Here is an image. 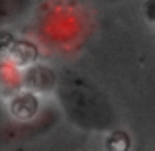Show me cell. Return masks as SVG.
<instances>
[{
	"label": "cell",
	"mask_w": 155,
	"mask_h": 151,
	"mask_svg": "<svg viewBox=\"0 0 155 151\" xmlns=\"http://www.w3.org/2000/svg\"><path fill=\"white\" fill-rule=\"evenodd\" d=\"M53 94L61 114L77 130L108 133L118 128L120 118L110 96L88 77L75 71L61 73Z\"/></svg>",
	"instance_id": "6da1fadb"
},
{
	"label": "cell",
	"mask_w": 155,
	"mask_h": 151,
	"mask_svg": "<svg viewBox=\"0 0 155 151\" xmlns=\"http://www.w3.org/2000/svg\"><path fill=\"white\" fill-rule=\"evenodd\" d=\"M59 112L55 106H43V110L34 118L28 120H16V118H4L0 126V143L2 147L16 143H26L35 137L47 133L53 126L59 122Z\"/></svg>",
	"instance_id": "7a4b0ae2"
},
{
	"label": "cell",
	"mask_w": 155,
	"mask_h": 151,
	"mask_svg": "<svg viewBox=\"0 0 155 151\" xmlns=\"http://www.w3.org/2000/svg\"><path fill=\"white\" fill-rule=\"evenodd\" d=\"M57 83H59V75L51 67L41 63L30 65L22 73V88L31 90L39 96L45 94V92H55Z\"/></svg>",
	"instance_id": "3957f363"
},
{
	"label": "cell",
	"mask_w": 155,
	"mask_h": 151,
	"mask_svg": "<svg viewBox=\"0 0 155 151\" xmlns=\"http://www.w3.org/2000/svg\"><path fill=\"white\" fill-rule=\"evenodd\" d=\"M43 110L41 102H39V94L31 90H20L8 100V112H10V118H16V120H28V118L38 116Z\"/></svg>",
	"instance_id": "277c9868"
},
{
	"label": "cell",
	"mask_w": 155,
	"mask_h": 151,
	"mask_svg": "<svg viewBox=\"0 0 155 151\" xmlns=\"http://www.w3.org/2000/svg\"><path fill=\"white\" fill-rule=\"evenodd\" d=\"M132 136L130 132L122 128H116L112 132L106 133V140H104V149L106 151H132Z\"/></svg>",
	"instance_id": "5b68a950"
},
{
	"label": "cell",
	"mask_w": 155,
	"mask_h": 151,
	"mask_svg": "<svg viewBox=\"0 0 155 151\" xmlns=\"http://www.w3.org/2000/svg\"><path fill=\"white\" fill-rule=\"evenodd\" d=\"M31 0H0V14H2V24H8L10 20H14L16 16H20Z\"/></svg>",
	"instance_id": "8992f818"
},
{
	"label": "cell",
	"mask_w": 155,
	"mask_h": 151,
	"mask_svg": "<svg viewBox=\"0 0 155 151\" xmlns=\"http://www.w3.org/2000/svg\"><path fill=\"white\" fill-rule=\"evenodd\" d=\"M143 16L149 24H155V0H147L143 4Z\"/></svg>",
	"instance_id": "52a82bcc"
},
{
	"label": "cell",
	"mask_w": 155,
	"mask_h": 151,
	"mask_svg": "<svg viewBox=\"0 0 155 151\" xmlns=\"http://www.w3.org/2000/svg\"><path fill=\"white\" fill-rule=\"evenodd\" d=\"M100 2H106V4H116V2H120V0H100Z\"/></svg>",
	"instance_id": "ba28073f"
}]
</instances>
